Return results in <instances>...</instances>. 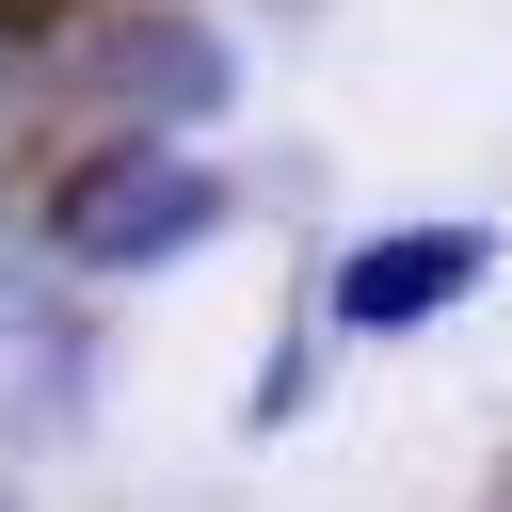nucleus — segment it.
Segmentation results:
<instances>
[{"instance_id": "nucleus-1", "label": "nucleus", "mask_w": 512, "mask_h": 512, "mask_svg": "<svg viewBox=\"0 0 512 512\" xmlns=\"http://www.w3.org/2000/svg\"><path fill=\"white\" fill-rule=\"evenodd\" d=\"M208 224H224V176L176 160V144H144V128L96 144V160L48 192V256H64V272H176Z\"/></svg>"}, {"instance_id": "nucleus-2", "label": "nucleus", "mask_w": 512, "mask_h": 512, "mask_svg": "<svg viewBox=\"0 0 512 512\" xmlns=\"http://www.w3.org/2000/svg\"><path fill=\"white\" fill-rule=\"evenodd\" d=\"M480 272H496L480 224H384V240L336 256V320H352V336H416V320H448Z\"/></svg>"}, {"instance_id": "nucleus-3", "label": "nucleus", "mask_w": 512, "mask_h": 512, "mask_svg": "<svg viewBox=\"0 0 512 512\" xmlns=\"http://www.w3.org/2000/svg\"><path fill=\"white\" fill-rule=\"evenodd\" d=\"M224 80H240V64H224L208 16H112V32H96V96H112L128 128H208Z\"/></svg>"}, {"instance_id": "nucleus-4", "label": "nucleus", "mask_w": 512, "mask_h": 512, "mask_svg": "<svg viewBox=\"0 0 512 512\" xmlns=\"http://www.w3.org/2000/svg\"><path fill=\"white\" fill-rule=\"evenodd\" d=\"M80 432V320L0 304V448H64Z\"/></svg>"}, {"instance_id": "nucleus-5", "label": "nucleus", "mask_w": 512, "mask_h": 512, "mask_svg": "<svg viewBox=\"0 0 512 512\" xmlns=\"http://www.w3.org/2000/svg\"><path fill=\"white\" fill-rule=\"evenodd\" d=\"M16 16H48V0H0V32H16Z\"/></svg>"}]
</instances>
